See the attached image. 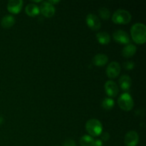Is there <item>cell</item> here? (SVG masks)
I'll list each match as a JSON object with an SVG mask.
<instances>
[{
    "instance_id": "24",
    "label": "cell",
    "mask_w": 146,
    "mask_h": 146,
    "mask_svg": "<svg viewBox=\"0 0 146 146\" xmlns=\"http://www.w3.org/2000/svg\"><path fill=\"white\" fill-rule=\"evenodd\" d=\"M92 146H104L103 141L101 140H96V141H94Z\"/></svg>"
},
{
    "instance_id": "4",
    "label": "cell",
    "mask_w": 146,
    "mask_h": 146,
    "mask_svg": "<svg viewBox=\"0 0 146 146\" xmlns=\"http://www.w3.org/2000/svg\"><path fill=\"white\" fill-rule=\"evenodd\" d=\"M118 104L122 110L125 111H129L133 108L134 101L131 94L128 93H123L118 98Z\"/></svg>"
},
{
    "instance_id": "12",
    "label": "cell",
    "mask_w": 146,
    "mask_h": 146,
    "mask_svg": "<svg viewBox=\"0 0 146 146\" xmlns=\"http://www.w3.org/2000/svg\"><path fill=\"white\" fill-rule=\"evenodd\" d=\"M137 51V47L133 44H128L123 48L122 55L125 58H131L135 55Z\"/></svg>"
},
{
    "instance_id": "2",
    "label": "cell",
    "mask_w": 146,
    "mask_h": 146,
    "mask_svg": "<svg viewBox=\"0 0 146 146\" xmlns=\"http://www.w3.org/2000/svg\"><path fill=\"white\" fill-rule=\"evenodd\" d=\"M86 129L91 137H97L102 133L103 125L101 121L98 119L91 118L86 123Z\"/></svg>"
},
{
    "instance_id": "26",
    "label": "cell",
    "mask_w": 146,
    "mask_h": 146,
    "mask_svg": "<svg viewBox=\"0 0 146 146\" xmlns=\"http://www.w3.org/2000/svg\"><path fill=\"white\" fill-rule=\"evenodd\" d=\"M3 122H4V118L1 116H0V125L3 123Z\"/></svg>"
},
{
    "instance_id": "23",
    "label": "cell",
    "mask_w": 146,
    "mask_h": 146,
    "mask_svg": "<svg viewBox=\"0 0 146 146\" xmlns=\"http://www.w3.org/2000/svg\"><path fill=\"white\" fill-rule=\"evenodd\" d=\"M101 138H102L103 141H107L110 138V135L108 132H105L104 133H102L101 135Z\"/></svg>"
},
{
    "instance_id": "8",
    "label": "cell",
    "mask_w": 146,
    "mask_h": 146,
    "mask_svg": "<svg viewBox=\"0 0 146 146\" xmlns=\"http://www.w3.org/2000/svg\"><path fill=\"white\" fill-rule=\"evenodd\" d=\"M86 24L90 29L94 31H97L101 28V21L98 16L94 14H88L86 16Z\"/></svg>"
},
{
    "instance_id": "6",
    "label": "cell",
    "mask_w": 146,
    "mask_h": 146,
    "mask_svg": "<svg viewBox=\"0 0 146 146\" xmlns=\"http://www.w3.org/2000/svg\"><path fill=\"white\" fill-rule=\"evenodd\" d=\"M121 73V65L117 61H112L106 68V75L110 78H115L118 77Z\"/></svg>"
},
{
    "instance_id": "3",
    "label": "cell",
    "mask_w": 146,
    "mask_h": 146,
    "mask_svg": "<svg viewBox=\"0 0 146 146\" xmlns=\"http://www.w3.org/2000/svg\"><path fill=\"white\" fill-rule=\"evenodd\" d=\"M131 14L128 11L119 9L114 11L112 16L113 22L117 24H126L131 20Z\"/></svg>"
},
{
    "instance_id": "9",
    "label": "cell",
    "mask_w": 146,
    "mask_h": 146,
    "mask_svg": "<svg viewBox=\"0 0 146 146\" xmlns=\"http://www.w3.org/2000/svg\"><path fill=\"white\" fill-rule=\"evenodd\" d=\"M40 12L43 14L45 17H53L55 14V7L54 5L48 3V1H42L41 4L40 5L39 7Z\"/></svg>"
},
{
    "instance_id": "20",
    "label": "cell",
    "mask_w": 146,
    "mask_h": 146,
    "mask_svg": "<svg viewBox=\"0 0 146 146\" xmlns=\"http://www.w3.org/2000/svg\"><path fill=\"white\" fill-rule=\"evenodd\" d=\"M98 14L100 17L104 20H107L111 17V11L108 8L102 7L98 9Z\"/></svg>"
},
{
    "instance_id": "14",
    "label": "cell",
    "mask_w": 146,
    "mask_h": 146,
    "mask_svg": "<svg viewBox=\"0 0 146 146\" xmlns=\"http://www.w3.org/2000/svg\"><path fill=\"white\" fill-rule=\"evenodd\" d=\"M93 64L97 66H103L106 65L108 61V56L104 54H98L93 58Z\"/></svg>"
},
{
    "instance_id": "21",
    "label": "cell",
    "mask_w": 146,
    "mask_h": 146,
    "mask_svg": "<svg viewBox=\"0 0 146 146\" xmlns=\"http://www.w3.org/2000/svg\"><path fill=\"white\" fill-rule=\"evenodd\" d=\"M123 66V67L126 70H132L134 68V66H135V64H134L133 61H128L124 62Z\"/></svg>"
},
{
    "instance_id": "22",
    "label": "cell",
    "mask_w": 146,
    "mask_h": 146,
    "mask_svg": "<svg viewBox=\"0 0 146 146\" xmlns=\"http://www.w3.org/2000/svg\"><path fill=\"white\" fill-rule=\"evenodd\" d=\"M64 146H76V142L72 139H67L66 141H64Z\"/></svg>"
},
{
    "instance_id": "19",
    "label": "cell",
    "mask_w": 146,
    "mask_h": 146,
    "mask_svg": "<svg viewBox=\"0 0 146 146\" xmlns=\"http://www.w3.org/2000/svg\"><path fill=\"white\" fill-rule=\"evenodd\" d=\"M101 105L105 110H111L113 108L115 102L111 98H105L103 100Z\"/></svg>"
},
{
    "instance_id": "11",
    "label": "cell",
    "mask_w": 146,
    "mask_h": 146,
    "mask_svg": "<svg viewBox=\"0 0 146 146\" xmlns=\"http://www.w3.org/2000/svg\"><path fill=\"white\" fill-rule=\"evenodd\" d=\"M24 2L22 0H10L7 3V9L12 14H19L21 10Z\"/></svg>"
},
{
    "instance_id": "25",
    "label": "cell",
    "mask_w": 146,
    "mask_h": 146,
    "mask_svg": "<svg viewBox=\"0 0 146 146\" xmlns=\"http://www.w3.org/2000/svg\"><path fill=\"white\" fill-rule=\"evenodd\" d=\"M48 1V3H50L51 4H52V5H54V4H57V3L59 2V1H58V0H55V1H54V0H48V1Z\"/></svg>"
},
{
    "instance_id": "5",
    "label": "cell",
    "mask_w": 146,
    "mask_h": 146,
    "mask_svg": "<svg viewBox=\"0 0 146 146\" xmlns=\"http://www.w3.org/2000/svg\"><path fill=\"white\" fill-rule=\"evenodd\" d=\"M113 37L115 41L121 44H128L131 42V38L126 31L118 29L114 31Z\"/></svg>"
},
{
    "instance_id": "16",
    "label": "cell",
    "mask_w": 146,
    "mask_h": 146,
    "mask_svg": "<svg viewBox=\"0 0 146 146\" xmlns=\"http://www.w3.org/2000/svg\"><path fill=\"white\" fill-rule=\"evenodd\" d=\"M25 12L29 17H36L40 13L39 7L36 4L31 3V4H29L27 5L25 8Z\"/></svg>"
},
{
    "instance_id": "10",
    "label": "cell",
    "mask_w": 146,
    "mask_h": 146,
    "mask_svg": "<svg viewBox=\"0 0 146 146\" xmlns=\"http://www.w3.org/2000/svg\"><path fill=\"white\" fill-rule=\"evenodd\" d=\"M104 88L106 93L109 97H115L119 92V88L116 83L111 80H109L105 83Z\"/></svg>"
},
{
    "instance_id": "1",
    "label": "cell",
    "mask_w": 146,
    "mask_h": 146,
    "mask_svg": "<svg viewBox=\"0 0 146 146\" xmlns=\"http://www.w3.org/2000/svg\"><path fill=\"white\" fill-rule=\"evenodd\" d=\"M131 34L132 39L136 44H143L146 41V27L142 23H135L131 27Z\"/></svg>"
},
{
    "instance_id": "13",
    "label": "cell",
    "mask_w": 146,
    "mask_h": 146,
    "mask_svg": "<svg viewBox=\"0 0 146 146\" xmlns=\"http://www.w3.org/2000/svg\"><path fill=\"white\" fill-rule=\"evenodd\" d=\"M132 81L131 78L128 75H123L119 78V85L123 91H128L131 88Z\"/></svg>"
},
{
    "instance_id": "15",
    "label": "cell",
    "mask_w": 146,
    "mask_h": 146,
    "mask_svg": "<svg viewBox=\"0 0 146 146\" xmlns=\"http://www.w3.org/2000/svg\"><path fill=\"white\" fill-rule=\"evenodd\" d=\"M15 21L16 20L14 17L12 15L8 14V15H5L2 17L1 20V25L3 28L9 29L14 26Z\"/></svg>"
},
{
    "instance_id": "7",
    "label": "cell",
    "mask_w": 146,
    "mask_h": 146,
    "mask_svg": "<svg viewBox=\"0 0 146 146\" xmlns=\"http://www.w3.org/2000/svg\"><path fill=\"white\" fill-rule=\"evenodd\" d=\"M139 142V135L135 131H130L125 134L124 143L126 146H136Z\"/></svg>"
},
{
    "instance_id": "18",
    "label": "cell",
    "mask_w": 146,
    "mask_h": 146,
    "mask_svg": "<svg viewBox=\"0 0 146 146\" xmlns=\"http://www.w3.org/2000/svg\"><path fill=\"white\" fill-rule=\"evenodd\" d=\"M94 139L89 135H84L80 139V145L81 146H92Z\"/></svg>"
},
{
    "instance_id": "17",
    "label": "cell",
    "mask_w": 146,
    "mask_h": 146,
    "mask_svg": "<svg viewBox=\"0 0 146 146\" xmlns=\"http://www.w3.org/2000/svg\"><path fill=\"white\" fill-rule=\"evenodd\" d=\"M96 38L101 44H108L111 41V36L108 32L101 31L96 34Z\"/></svg>"
}]
</instances>
